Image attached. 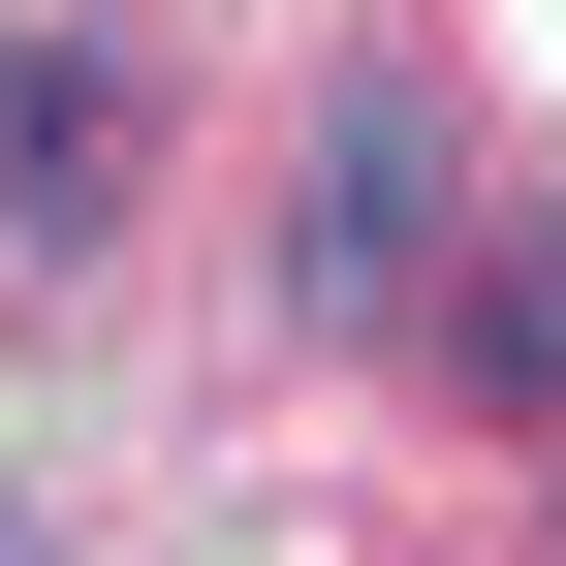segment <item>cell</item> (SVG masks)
<instances>
[{"label": "cell", "instance_id": "3957f363", "mask_svg": "<svg viewBox=\"0 0 566 566\" xmlns=\"http://www.w3.org/2000/svg\"><path fill=\"white\" fill-rule=\"evenodd\" d=\"M441 346H472V409H566V189L472 252V315H441Z\"/></svg>", "mask_w": 566, "mask_h": 566}, {"label": "cell", "instance_id": "6da1fadb", "mask_svg": "<svg viewBox=\"0 0 566 566\" xmlns=\"http://www.w3.org/2000/svg\"><path fill=\"white\" fill-rule=\"evenodd\" d=\"M409 252H441V95L378 63V95H315V189H283V283H315V315H378Z\"/></svg>", "mask_w": 566, "mask_h": 566}, {"label": "cell", "instance_id": "277c9868", "mask_svg": "<svg viewBox=\"0 0 566 566\" xmlns=\"http://www.w3.org/2000/svg\"><path fill=\"white\" fill-rule=\"evenodd\" d=\"M0 566H32V535H0Z\"/></svg>", "mask_w": 566, "mask_h": 566}, {"label": "cell", "instance_id": "7a4b0ae2", "mask_svg": "<svg viewBox=\"0 0 566 566\" xmlns=\"http://www.w3.org/2000/svg\"><path fill=\"white\" fill-rule=\"evenodd\" d=\"M0 189H32V221H95V189H126V63H95V32L0 63Z\"/></svg>", "mask_w": 566, "mask_h": 566}]
</instances>
